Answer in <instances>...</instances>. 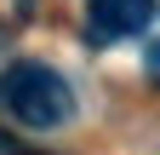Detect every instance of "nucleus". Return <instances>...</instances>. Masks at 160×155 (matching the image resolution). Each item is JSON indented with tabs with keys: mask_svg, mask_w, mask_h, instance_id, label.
Masks as SVG:
<instances>
[{
	"mask_svg": "<svg viewBox=\"0 0 160 155\" xmlns=\"http://www.w3.org/2000/svg\"><path fill=\"white\" fill-rule=\"evenodd\" d=\"M17 6H29V0H17Z\"/></svg>",
	"mask_w": 160,
	"mask_h": 155,
	"instance_id": "nucleus-4",
	"label": "nucleus"
},
{
	"mask_svg": "<svg viewBox=\"0 0 160 155\" xmlns=\"http://www.w3.org/2000/svg\"><path fill=\"white\" fill-rule=\"evenodd\" d=\"M149 17H154V0H92L86 35L97 46H109V40H126V35L149 29Z\"/></svg>",
	"mask_w": 160,
	"mask_h": 155,
	"instance_id": "nucleus-2",
	"label": "nucleus"
},
{
	"mask_svg": "<svg viewBox=\"0 0 160 155\" xmlns=\"http://www.w3.org/2000/svg\"><path fill=\"white\" fill-rule=\"evenodd\" d=\"M0 155H23V149H17V144L6 138V132H0Z\"/></svg>",
	"mask_w": 160,
	"mask_h": 155,
	"instance_id": "nucleus-3",
	"label": "nucleus"
},
{
	"mask_svg": "<svg viewBox=\"0 0 160 155\" xmlns=\"http://www.w3.org/2000/svg\"><path fill=\"white\" fill-rule=\"evenodd\" d=\"M0 109H6L17 126H29V132H57V126H69V115H74V92H69L63 75L46 69V63H12L0 75Z\"/></svg>",
	"mask_w": 160,
	"mask_h": 155,
	"instance_id": "nucleus-1",
	"label": "nucleus"
}]
</instances>
